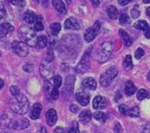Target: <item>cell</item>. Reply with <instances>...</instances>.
I'll use <instances>...</instances> for the list:
<instances>
[{
    "label": "cell",
    "instance_id": "cell-35",
    "mask_svg": "<svg viewBox=\"0 0 150 133\" xmlns=\"http://www.w3.org/2000/svg\"><path fill=\"white\" fill-rule=\"evenodd\" d=\"M54 84L55 88L58 89L62 84V78L60 75L55 76L54 79Z\"/></svg>",
    "mask_w": 150,
    "mask_h": 133
},
{
    "label": "cell",
    "instance_id": "cell-13",
    "mask_svg": "<svg viewBox=\"0 0 150 133\" xmlns=\"http://www.w3.org/2000/svg\"><path fill=\"white\" fill-rule=\"evenodd\" d=\"M64 26L66 29H70V30H79L80 28L79 22L77 19L74 18H69L65 21Z\"/></svg>",
    "mask_w": 150,
    "mask_h": 133
},
{
    "label": "cell",
    "instance_id": "cell-26",
    "mask_svg": "<svg viewBox=\"0 0 150 133\" xmlns=\"http://www.w3.org/2000/svg\"><path fill=\"white\" fill-rule=\"evenodd\" d=\"M38 46L41 48H44L45 47L47 46L48 44V39L47 37L45 36V35H40L39 37H38L37 39V44Z\"/></svg>",
    "mask_w": 150,
    "mask_h": 133
},
{
    "label": "cell",
    "instance_id": "cell-47",
    "mask_svg": "<svg viewBox=\"0 0 150 133\" xmlns=\"http://www.w3.org/2000/svg\"><path fill=\"white\" fill-rule=\"evenodd\" d=\"M6 16V10H5V8H4L3 5H1V18H5Z\"/></svg>",
    "mask_w": 150,
    "mask_h": 133
},
{
    "label": "cell",
    "instance_id": "cell-43",
    "mask_svg": "<svg viewBox=\"0 0 150 133\" xmlns=\"http://www.w3.org/2000/svg\"><path fill=\"white\" fill-rule=\"evenodd\" d=\"M121 131H122V126H121L120 123L117 122L115 125V127H114V132L120 133Z\"/></svg>",
    "mask_w": 150,
    "mask_h": 133
},
{
    "label": "cell",
    "instance_id": "cell-55",
    "mask_svg": "<svg viewBox=\"0 0 150 133\" xmlns=\"http://www.w3.org/2000/svg\"><path fill=\"white\" fill-rule=\"evenodd\" d=\"M143 2H144V3H150V0H144Z\"/></svg>",
    "mask_w": 150,
    "mask_h": 133
},
{
    "label": "cell",
    "instance_id": "cell-2",
    "mask_svg": "<svg viewBox=\"0 0 150 133\" xmlns=\"http://www.w3.org/2000/svg\"><path fill=\"white\" fill-rule=\"evenodd\" d=\"M113 51L112 43L110 42H103L101 45L100 51H97L94 55V59L99 63H103L110 58Z\"/></svg>",
    "mask_w": 150,
    "mask_h": 133
},
{
    "label": "cell",
    "instance_id": "cell-30",
    "mask_svg": "<svg viewBox=\"0 0 150 133\" xmlns=\"http://www.w3.org/2000/svg\"><path fill=\"white\" fill-rule=\"evenodd\" d=\"M50 28H51V32L54 35H57L59 32L60 31V30H61V25L59 23H54L51 25Z\"/></svg>",
    "mask_w": 150,
    "mask_h": 133
},
{
    "label": "cell",
    "instance_id": "cell-31",
    "mask_svg": "<svg viewBox=\"0 0 150 133\" xmlns=\"http://www.w3.org/2000/svg\"><path fill=\"white\" fill-rule=\"evenodd\" d=\"M119 22H120L121 25H126L130 22V18H129V16L127 15V13H122L121 14Z\"/></svg>",
    "mask_w": 150,
    "mask_h": 133
},
{
    "label": "cell",
    "instance_id": "cell-21",
    "mask_svg": "<svg viewBox=\"0 0 150 133\" xmlns=\"http://www.w3.org/2000/svg\"><path fill=\"white\" fill-rule=\"evenodd\" d=\"M14 30V27L8 23H4L1 25V34L2 35H7L9 32Z\"/></svg>",
    "mask_w": 150,
    "mask_h": 133
},
{
    "label": "cell",
    "instance_id": "cell-45",
    "mask_svg": "<svg viewBox=\"0 0 150 133\" xmlns=\"http://www.w3.org/2000/svg\"><path fill=\"white\" fill-rule=\"evenodd\" d=\"M45 88L47 91L51 92V90H52V89H53V88H51V84H50L48 81H46L45 82Z\"/></svg>",
    "mask_w": 150,
    "mask_h": 133
},
{
    "label": "cell",
    "instance_id": "cell-4",
    "mask_svg": "<svg viewBox=\"0 0 150 133\" xmlns=\"http://www.w3.org/2000/svg\"><path fill=\"white\" fill-rule=\"evenodd\" d=\"M92 47H90L88 49H87L85 53L83 54L76 68V72L78 73H85L89 68L90 65V59L91 56Z\"/></svg>",
    "mask_w": 150,
    "mask_h": 133
},
{
    "label": "cell",
    "instance_id": "cell-12",
    "mask_svg": "<svg viewBox=\"0 0 150 133\" xmlns=\"http://www.w3.org/2000/svg\"><path fill=\"white\" fill-rule=\"evenodd\" d=\"M57 120V113L54 109H49L46 113V121L49 126H52L56 123Z\"/></svg>",
    "mask_w": 150,
    "mask_h": 133
},
{
    "label": "cell",
    "instance_id": "cell-23",
    "mask_svg": "<svg viewBox=\"0 0 150 133\" xmlns=\"http://www.w3.org/2000/svg\"><path fill=\"white\" fill-rule=\"evenodd\" d=\"M134 28L138 30H148V23L145 20H138L134 25Z\"/></svg>",
    "mask_w": 150,
    "mask_h": 133
},
{
    "label": "cell",
    "instance_id": "cell-1",
    "mask_svg": "<svg viewBox=\"0 0 150 133\" xmlns=\"http://www.w3.org/2000/svg\"><path fill=\"white\" fill-rule=\"evenodd\" d=\"M10 108L14 113L23 115L28 111L30 103L27 97L23 95H19L10 101Z\"/></svg>",
    "mask_w": 150,
    "mask_h": 133
},
{
    "label": "cell",
    "instance_id": "cell-32",
    "mask_svg": "<svg viewBox=\"0 0 150 133\" xmlns=\"http://www.w3.org/2000/svg\"><path fill=\"white\" fill-rule=\"evenodd\" d=\"M68 133H79V125L76 122H72L70 127L69 129Z\"/></svg>",
    "mask_w": 150,
    "mask_h": 133
},
{
    "label": "cell",
    "instance_id": "cell-36",
    "mask_svg": "<svg viewBox=\"0 0 150 133\" xmlns=\"http://www.w3.org/2000/svg\"><path fill=\"white\" fill-rule=\"evenodd\" d=\"M10 91H11V94H12L14 97L18 96L19 95H21L20 94L21 90H20V89L17 86H11V88H10Z\"/></svg>",
    "mask_w": 150,
    "mask_h": 133
},
{
    "label": "cell",
    "instance_id": "cell-18",
    "mask_svg": "<svg viewBox=\"0 0 150 133\" xmlns=\"http://www.w3.org/2000/svg\"><path fill=\"white\" fill-rule=\"evenodd\" d=\"M92 114L90 110H84L79 114V120H81V123H88L89 121L91 120Z\"/></svg>",
    "mask_w": 150,
    "mask_h": 133
},
{
    "label": "cell",
    "instance_id": "cell-42",
    "mask_svg": "<svg viewBox=\"0 0 150 133\" xmlns=\"http://www.w3.org/2000/svg\"><path fill=\"white\" fill-rule=\"evenodd\" d=\"M11 2L14 5H19V6H23L26 4L25 1H21V0H11Z\"/></svg>",
    "mask_w": 150,
    "mask_h": 133
},
{
    "label": "cell",
    "instance_id": "cell-49",
    "mask_svg": "<svg viewBox=\"0 0 150 133\" xmlns=\"http://www.w3.org/2000/svg\"><path fill=\"white\" fill-rule=\"evenodd\" d=\"M54 133H64V130L61 127H57V128L55 129Z\"/></svg>",
    "mask_w": 150,
    "mask_h": 133
},
{
    "label": "cell",
    "instance_id": "cell-7",
    "mask_svg": "<svg viewBox=\"0 0 150 133\" xmlns=\"http://www.w3.org/2000/svg\"><path fill=\"white\" fill-rule=\"evenodd\" d=\"M12 48L14 52L21 57L26 56L29 53L28 46L24 42L14 41L12 43Z\"/></svg>",
    "mask_w": 150,
    "mask_h": 133
},
{
    "label": "cell",
    "instance_id": "cell-5",
    "mask_svg": "<svg viewBox=\"0 0 150 133\" xmlns=\"http://www.w3.org/2000/svg\"><path fill=\"white\" fill-rule=\"evenodd\" d=\"M117 75H118L117 68L115 66L110 67L103 75H102L100 79V83L103 87L109 86L113 79L116 77Z\"/></svg>",
    "mask_w": 150,
    "mask_h": 133
},
{
    "label": "cell",
    "instance_id": "cell-29",
    "mask_svg": "<svg viewBox=\"0 0 150 133\" xmlns=\"http://www.w3.org/2000/svg\"><path fill=\"white\" fill-rule=\"evenodd\" d=\"M149 95L148 92L144 89H139L137 94V98L139 100H143L145 99L149 98Z\"/></svg>",
    "mask_w": 150,
    "mask_h": 133
},
{
    "label": "cell",
    "instance_id": "cell-27",
    "mask_svg": "<svg viewBox=\"0 0 150 133\" xmlns=\"http://www.w3.org/2000/svg\"><path fill=\"white\" fill-rule=\"evenodd\" d=\"M139 115V108L137 106L133 107L131 108H129L127 116L131 117V118H137Z\"/></svg>",
    "mask_w": 150,
    "mask_h": 133
},
{
    "label": "cell",
    "instance_id": "cell-20",
    "mask_svg": "<svg viewBox=\"0 0 150 133\" xmlns=\"http://www.w3.org/2000/svg\"><path fill=\"white\" fill-rule=\"evenodd\" d=\"M136 87L134 86V83L131 81H128L125 84V93L127 96H131L134 94L136 91Z\"/></svg>",
    "mask_w": 150,
    "mask_h": 133
},
{
    "label": "cell",
    "instance_id": "cell-16",
    "mask_svg": "<svg viewBox=\"0 0 150 133\" xmlns=\"http://www.w3.org/2000/svg\"><path fill=\"white\" fill-rule=\"evenodd\" d=\"M82 85L84 87L91 90H94L97 88V82L94 78L92 77H87L82 82Z\"/></svg>",
    "mask_w": 150,
    "mask_h": 133
},
{
    "label": "cell",
    "instance_id": "cell-9",
    "mask_svg": "<svg viewBox=\"0 0 150 133\" xmlns=\"http://www.w3.org/2000/svg\"><path fill=\"white\" fill-rule=\"evenodd\" d=\"M30 125V122L27 119L22 118V119L14 120L11 121V127L14 129L20 130V129H24L27 128Z\"/></svg>",
    "mask_w": 150,
    "mask_h": 133
},
{
    "label": "cell",
    "instance_id": "cell-53",
    "mask_svg": "<svg viewBox=\"0 0 150 133\" xmlns=\"http://www.w3.org/2000/svg\"><path fill=\"white\" fill-rule=\"evenodd\" d=\"M146 14H147V15H148L149 17V18H150V7H149L148 8H147Z\"/></svg>",
    "mask_w": 150,
    "mask_h": 133
},
{
    "label": "cell",
    "instance_id": "cell-15",
    "mask_svg": "<svg viewBox=\"0 0 150 133\" xmlns=\"http://www.w3.org/2000/svg\"><path fill=\"white\" fill-rule=\"evenodd\" d=\"M42 109V106L40 103H35L31 109V113H30V117L33 120H36L39 118L40 113Z\"/></svg>",
    "mask_w": 150,
    "mask_h": 133
},
{
    "label": "cell",
    "instance_id": "cell-48",
    "mask_svg": "<svg viewBox=\"0 0 150 133\" xmlns=\"http://www.w3.org/2000/svg\"><path fill=\"white\" fill-rule=\"evenodd\" d=\"M118 2L120 5H125L127 4H128V2H130V1H128V0H118Z\"/></svg>",
    "mask_w": 150,
    "mask_h": 133
},
{
    "label": "cell",
    "instance_id": "cell-11",
    "mask_svg": "<svg viewBox=\"0 0 150 133\" xmlns=\"http://www.w3.org/2000/svg\"><path fill=\"white\" fill-rule=\"evenodd\" d=\"M106 105H107V101L106 98L100 96H97L93 100V108L96 110L105 108L106 107Z\"/></svg>",
    "mask_w": 150,
    "mask_h": 133
},
{
    "label": "cell",
    "instance_id": "cell-56",
    "mask_svg": "<svg viewBox=\"0 0 150 133\" xmlns=\"http://www.w3.org/2000/svg\"><path fill=\"white\" fill-rule=\"evenodd\" d=\"M0 81H1V85H0V86H1V88H2V87H3V81H2V79H1V80H0Z\"/></svg>",
    "mask_w": 150,
    "mask_h": 133
},
{
    "label": "cell",
    "instance_id": "cell-41",
    "mask_svg": "<svg viewBox=\"0 0 150 133\" xmlns=\"http://www.w3.org/2000/svg\"><path fill=\"white\" fill-rule=\"evenodd\" d=\"M131 14L133 18H137L139 16V11L136 8H134L131 10Z\"/></svg>",
    "mask_w": 150,
    "mask_h": 133
},
{
    "label": "cell",
    "instance_id": "cell-44",
    "mask_svg": "<svg viewBox=\"0 0 150 133\" xmlns=\"http://www.w3.org/2000/svg\"><path fill=\"white\" fill-rule=\"evenodd\" d=\"M79 107L76 105H70V110L72 113H77L79 111Z\"/></svg>",
    "mask_w": 150,
    "mask_h": 133
},
{
    "label": "cell",
    "instance_id": "cell-52",
    "mask_svg": "<svg viewBox=\"0 0 150 133\" xmlns=\"http://www.w3.org/2000/svg\"><path fill=\"white\" fill-rule=\"evenodd\" d=\"M92 5H94L95 8H97L100 5V2L99 1H92Z\"/></svg>",
    "mask_w": 150,
    "mask_h": 133
},
{
    "label": "cell",
    "instance_id": "cell-25",
    "mask_svg": "<svg viewBox=\"0 0 150 133\" xmlns=\"http://www.w3.org/2000/svg\"><path fill=\"white\" fill-rule=\"evenodd\" d=\"M107 13L109 17L112 18V19H117V18H118V10H117V8L115 6L112 5V6H110V7L108 8Z\"/></svg>",
    "mask_w": 150,
    "mask_h": 133
},
{
    "label": "cell",
    "instance_id": "cell-24",
    "mask_svg": "<svg viewBox=\"0 0 150 133\" xmlns=\"http://www.w3.org/2000/svg\"><path fill=\"white\" fill-rule=\"evenodd\" d=\"M123 66L126 70H130L133 68L132 59L131 55H127L123 61Z\"/></svg>",
    "mask_w": 150,
    "mask_h": 133
},
{
    "label": "cell",
    "instance_id": "cell-39",
    "mask_svg": "<svg viewBox=\"0 0 150 133\" xmlns=\"http://www.w3.org/2000/svg\"><path fill=\"white\" fill-rule=\"evenodd\" d=\"M58 89L57 88H53L52 89V90H51V92L50 93H51V98L53 100H55L57 99L58 98Z\"/></svg>",
    "mask_w": 150,
    "mask_h": 133
},
{
    "label": "cell",
    "instance_id": "cell-10",
    "mask_svg": "<svg viewBox=\"0 0 150 133\" xmlns=\"http://www.w3.org/2000/svg\"><path fill=\"white\" fill-rule=\"evenodd\" d=\"M76 97L79 103L82 105V106H85V105H88L89 103V101H90L89 95L85 90H83V89L79 90L76 93Z\"/></svg>",
    "mask_w": 150,
    "mask_h": 133
},
{
    "label": "cell",
    "instance_id": "cell-54",
    "mask_svg": "<svg viewBox=\"0 0 150 133\" xmlns=\"http://www.w3.org/2000/svg\"><path fill=\"white\" fill-rule=\"evenodd\" d=\"M147 80H148V81L150 82V72H149L148 75H147Z\"/></svg>",
    "mask_w": 150,
    "mask_h": 133
},
{
    "label": "cell",
    "instance_id": "cell-14",
    "mask_svg": "<svg viewBox=\"0 0 150 133\" xmlns=\"http://www.w3.org/2000/svg\"><path fill=\"white\" fill-rule=\"evenodd\" d=\"M23 20H24L27 23H30V24H32V23H35L37 22L38 20V16L35 14V13L33 11H26L23 16Z\"/></svg>",
    "mask_w": 150,
    "mask_h": 133
},
{
    "label": "cell",
    "instance_id": "cell-8",
    "mask_svg": "<svg viewBox=\"0 0 150 133\" xmlns=\"http://www.w3.org/2000/svg\"><path fill=\"white\" fill-rule=\"evenodd\" d=\"M100 27V24L99 22H96L94 24V26L90 28L87 29L85 32V39L87 42H91L94 40L96 35H97L98 32H99Z\"/></svg>",
    "mask_w": 150,
    "mask_h": 133
},
{
    "label": "cell",
    "instance_id": "cell-19",
    "mask_svg": "<svg viewBox=\"0 0 150 133\" xmlns=\"http://www.w3.org/2000/svg\"><path fill=\"white\" fill-rule=\"evenodd\" d=\"M52 4H53L54 7L55 8V9L60 13L65 14V13L67 12L65 5H64V3L63 2V1H61V0H53V1H52Z\"/></svg>",
    "mask_w": 150,
    "mask_h": 133
},
{
    "label": "cell",
    "instance_id": "cell-37",
    "mask_svg": "<svg viewBox=\"0 0 150 133\" xmlns=\"http://www.w3.org/2000/svg\"><path fill=\"white\" fill-rule=\"evenodd\" d=\"M143 55H144V51H143L142 48H137V51H135V53H134V56H135V58H136V59H137V60L140 59L142 56H143Z\"/></svg>",
    "mask_w": 150,
    "mask_h": 133
},
{
    "label": "cell",
    "instance_id": "cell-6",
    "mask_svg": "<svg viewBox=\"0 0 150 133\" xmlns=\"http://www.w3.org/2000/svg\"><path fill=\"white\" fill-rule=\"evenodd\" d=\"M54 67L52 63H48L46 60L41 63L40 65V73L44 78L46 80H49L52 78L54 76Z\"/></svg>",
    "mask_w": 150,
    "mask_h": 133
},
{
    "label": "cell",
    "instance_id": "cell-38",
    "mask_svg": "<svg viewBox=\"0 0 150 133\" xmlns=\"http://www.w3.org/2000/svg\"><path fill=\"white\" fill-rule=\"evenodd\" d=\"M33 68H34V65H33L32 63H26V64H25L23 67V70L27 72H32V71L33 70Z\"/></svg>",
    "mask_w": 150,
    "mask_h": 133
},
{
    "label": "cell",
    "instance_id": "cell-46",
    "mask_svg": "<svg viewBox=\"0 0 150 133\" xmlns=\"http://www.w3.org/2000/svg\"><path fill=\"white\" fill-rule=\"evenodd\" d=\"M121 99H122V94H121L120 91L116 92V94H115V102H118Z\"/></svg>",
    "mask_w": 150,
    "mask_h": 133
},
{
    "label": "cell",
    "instance_id": "cell-40",
    "mask_svg": "<svg viewBox=\"0 0 150 133\" xmlns=\"http://www.w3.org/2000/svg\"><path fill=\"white\" fill-rule=\"evenodd\" d=\"M34 28H35V30L38 32L42 31V30H44V25L42 24V23L41 21H37V22L35 23V25H34Z\"/></svg>",
    "mask_w": 150,
    "mask_h": 133
},
{
    "label": "cell",
    "instance_id": "cell-28",
    "mask_svg": "<svg viewBox=\"0 0 150 133\" xmlns=\"http://www.w3.org/2000/svg\"><path fill=\"white\" fill-rule=\"evenodd\" d=\"M93 116H94V118H95L97 120L100 121L101 123H104L105 121H106V114H105L104 113L101 112V111H97V112H95L93 114Z\"/></svg>",
    "mask_w": 150,
    "mask_h": 133
},
{
    "label": "cell",
    "instance_id": "cell-33",
    "mask_svg": "<svg viewBox=\"0 0 150 133\" xmlns=\"http://www.w3.org/2000/svg\"><path fill=\"white\" fill-rule=\"evenodd\" d=\"M118 110H119V112H120L122 114H123V115H127L129 108L127 105H125V104H122V105H119Z\"/></svg>",
    "mask_w": 150,
    "mask_h": 133
},
{
    "label": "cell",
    "instance_id": "cell-3",
    "mask_svg": "<svg viewBox=\"0 0 150 133\" xmlns=\"http://www.w3.org/2000/svg\"><path fill=\"white\" fill-rule=\"evenodd\" d=\"M19 35L22 39L24 41V43L30 46H35L37 44V39L35 32L32 28L28 26H23L19 30Z\"/></svg>",
    "mask_w": 150,
    "mask_h": 133
},
{
    "label": "cell",
    "instance_id": "cell-22",
    "mask_svg": "<svg viewBox=\"0 0 150 133\" xmlns=\"http://www.w3.org/2000/svg\"><path fill=\"white\" fill-rule=\"evenodd\" d=\"M119 32H120V35H121V37L122 38V39H123L125 44L127 47H128V46H131V44H132V42H133V40H132V39H131V37L129 36L128 34H127L126 32L123 31L122 30H120V31Z\"/></svg>",
    "mask_w": 150,
    "mask_h": 133
},
{
    "label": "cell",
    "instance_id": "cell-50",
    "mask_svg": "<svg viewBox=\"0 0 150 133\" xmlns=\"http://www.w3.org/2000/svg\"><path fill=\"white\" fill-rule=\"evenodd\" d=\"M37 133H48V132H47V130H46L45 127L42 126V127H41V128L39 129V130L38 131Z\"/></svg>",
    "mask_w": 150,
    "mask_h": 133
},
{
    "label": "cell",
    "instance_id": "cell-34",
    "mask_svg": "<svg viewBox=\"0 0 150 133\" xmlns=\"http://www.w3.org/2000/svg\"><path fill=\"white\" fill-rule=\"evenodd\" d=\"M54 60V52L52 50H48V53H47V56L45 58V60L48 63H52Z\"/></svg>",
    "mask_w": 150,
    "mask_h": 133
},
{
    "label": "cell",
    "instance_id": "cell-17",
    "mask_svg": "<svg viewBox=\"0 0 150 133\" xmlns=\"http://www.w3.org/2000/svg\"><path fill=\"white\" fill-rule=\"evenodd\" d=\"M75 80H76V78H75L74 76L72 75H69L66 77L65 89L69 93H72V91H73Z\"/></svg>",
    "mask_w": 150,
    "mask_h": 133
},
{
    "label": "cell",
    "instance_id": "cell-51",
    "mask_svg": "<svg viewBox=\"0 0 150 133\" xmlns=\"http://www.w3.org/2000/svg\"><path fill=\"white\" fill-rule=\"evenodd\" d=\"M145 36L146 37L147 39H150V27H149L148 30L146 31L145 32Z\"/></svg>",
    "mask_w": 150,
    "mask_h": 133
}]
</instances>
